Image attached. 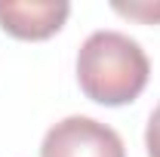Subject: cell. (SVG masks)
<instances>
[{"instance_id":"3","label":"cell","mask_w":160,"mask_h":157,"mask_svg":"<svg viewBox=\"0 0 160 157\" xmlns=\"http://www.w3.org/2000/svg\"><path fill=\"white\" fill-rule=\"evenodd\" d=\"M71 6L65 0L46 3H0V28L19 40H46L68 19Z\"/></svg>"},{"instance_id":"1","label":"cell","mask_w":160,"mask_h":157,"mask_svg":"<svg viewBox=\"0 0 160 157\" xmlns=\"http://www.w3.org/2000/svg\"><path fill=\"white\" fill-rule=\"evenodd\" d=\"M151 62L139 40L120 31H92L80 43L77 53V80L86 99L99 105H126L148 83Z\"/></svg>"},{"instance_id":"4","label":"cell","mask_w":160,"mask_h":157,"mask_svg":"<svg viewBox=\"0 0 160 157\" xmlns=\"http://www.w3.org/2000/svg\"><path fill=\"white\" fill-rule=\"evenodd\" d=\"M120 16L129 19H142V22H160V3H114Z\"/></svg>"},{"instance_id":"5","label":"cell","mask_w":160,"mask_h":157,"mask_svg":"<svg viewBox=\"0 0 160 157\" xmlns=\"http://www.w3.org/2000/svg\"><path fill=\"white\" fill-rule=\"evenodd\" d=\"M145 148H148V157H160V105L154 108V114H151V120H148Z\"/></svg>"},{"instance_id":"2","label":"cell","mask_w":160,"mask_h":157,"mask_svg":"<svg viewBox=\"0 0 160 157\" xmlns=\"http://www.w3.org/2000/svg\"><path fill=\"white\" fill-rule=\"evenodd\" d=\"M40 157H126V148L111 126L74 114L49 126L40 145Z\"/></svg>"}]
</instances>
